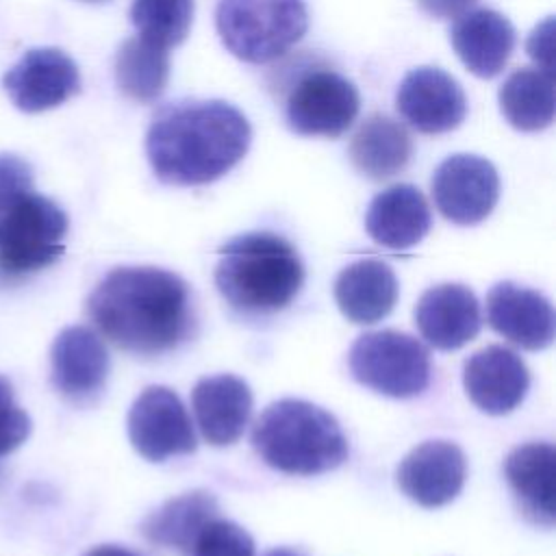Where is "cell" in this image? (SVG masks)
Wrapping results in <instances>:
<instances>
[{
	"mask_svg": "<svg viewBox=\"0 0 556 556\" xmlns=\"http://www.w3.org/2000/svg\"><path fill=\"white\" fill-rule=\"evenodd\" d=\"M132 447L152 463L191 454L198 445L191 417L180 397L167 387L143 389L128 410Z\"/></svg>",
	"mask_w": 556,
	"mask_h": 556,
	"instance_id": "cell-9",
	"label": "cell"
},
{
	"mask_svg": "<svg viewBox=\"0 0 556 556\" xmlns=\"http://www.w3.org/2000/svg\"><path fill=\"white\" fill-rule=\"evenodd\" d=\"M504 476L526 517L541 526L556 519V452L549 443H526L504 460Z\"/></svg>",
	"mask_w": 556,
	"mask_h": 556,
	"instance_id": "cell-21",
	"label": "cell"
},
{
	"mask_svg": "<svg viewBox=\"0 0 556 556\" xmlns=\"http://www.w3.org/2000/svg\"><path fill=\"white\" fill-rule=\"evenodd\" d=\"M478 0H417L419 9L434 20H456L467 13Z\"/></svg>",
	"mask_w": 556,
	"mask_h": 556,
	"instance_id": "cell-32",
	"label": "cell"
},
{
	"mask_svg": "<svg viewBox=\"0 0 556 556\" xmlns=\"http://www.w3.org/2000/svg\"><path fill=\"white\" fill-rule=\"evenodd\" d=\"M348 365L356 382L389 397L419 395L432 371L428 348L400 330L361 334L350 348Z\"/></svg>",
	"mask_w": 556,
	"mask_h": 556,
	"instance_id": "cell-7",
	"label": "cell"
},
{
	"mask_svg": "<svg viewBox=\"0 0 556 556\" xmlns=\"http://www.w3.org/2000/svg\"><path fill=\"white\" fill-rule=\"evenodd\" d=\"M87 315L115 348L139 356L178 348L195 324L189 285L150 265L111 269L87 298Z\"/></svg>",
	"mask_w": 556,
	"mask_h": 556,
	"instance_id": "cell-1",
	"label": "cell"
},
{
	"mask_svg": "<svg viewBox=\"0 0 556 556\" xmlns=\"http://www.w3.org/2000/svg\"><path fill=\"white\" fill-rule=\"evenodd\" d=\"M430 187L439 213L460 226L489 217L500 198L497 169L478 154L447 156L434 169Z\"/></svg>",
	"mask_w": 556,
	"mask_h": 556,
	"instance_id": "cell-10",
	"label": "cell"
},
{
	"mask_svg": "<svg viewBox=\"0 0 556 556\" xmlns=\"http://www.w3.org/2000/svg\"><path fill=\"white\" fill-rule=\"evenodd\" d=\"M352 165L371 180H384L400 174L413 156V139L397 119L374 113L361 122L350 139Z\"/></svg>",
	"mask_w": 556,
	"mask_h": 556,
	"instance_id": "cell-23",
	"label": "cell"
},
{
	"mask_svg": "<svg viewBox=\"0 0 556 556\" xmlns=\"http://www.w3.org/2000/svg\"><path fill=\"white\" fill-rule=\"evenodd\" d=\"M361 109L352 80L328 67H313L298 76L285 100L289 128L304 137H341Z\"/></svg>",
	"mask_w": 556,
	"mask_h": 556,
	"instance_id": "cell-8",
	"label": "cell"
},
{
	"mask_svg": "<svg viewBox=\"0 0 556 556\" xmlns=\"http://www.w3.org/2000/svg\"><path fill=\"white\" fill-rule=\"evenodd\" d=\"M217 517V500L211 491L195 489L176 495L141 521V534L159 547L189 554L202 528Z\"/></svg>",
	"mask_w": 556,
	"mask_h": 556,
	"instance_id": "cell-24",
	"label": "cell"
},
{
	"mask_svg": "<svg viewBox=\"0 0 556 556\" xmlns=\"http://www.w3.org/2000/svg\"><path fill=\"white\" fill-rule=\"evenodd\" d=\"M28 191H33L30 165L17 154H0V217Z\"/></svg>",
	"mask_w": 556,
	"mask_h": 556,
	"instance_id": "cell-30",
	"label": "cell"
},
{
	"mask_svg": "<svg viewBox=\"0 0 556 556\" xmlns=\"http://www.w3.org/2000/svg\"><path fill=\"white\" fill-rule=\"evenodd\" d=\"M302 282V258L280 235L245 232L219 248L217 291L243 315H269L287 308Z\"/></svg>",
	"mask_w": 556,
	"mask_h": 556,
	"instance_id": "cell-3",
	"label": "cell"
},
{
	"mask_svg": "<svg viewBox=\"0 0 556 556\" xmlns=\"http://www.w3.org/2000/svg\"><path fill=\"white\" fill-rule=\"evenodd\" d=\"M500 111L506 122L523 132H536L554 122V74L539 67L515 70L500 87Z\"/></svg>",
	"mask_w": 556,
	"mask_h": 556,
	"instance_id": "cell-25",
	"label": "cell"
},
{
	"mask_svg": "<svg viewBox=\"0 0 556 556\" xmlns=\"http://www.w3.org/2000/svg\"><path fill=\"white\" fill-rule=\"evenodd\" d=\"M430 224V206L424 193L413 185L387 187L369 202L365 215L369 237L391 250L417 245L428 235Z\"/></svg>",
	"mask_w": 556,
	"mask_h": 556,
	"instance_id": "cell-20",
	"label": "cell"
},
{
	"mask_svg": "<svg viewBox=\"0 0 556 556\" xmlns=\"http://www.w3.org/2000/svg\"><path fill=\"white\" fill-rule=\"evenodd\" d=\"M467 473L463 450L443 439L424 441L413 447L397 467V484L404 495L424 508H437L452 502Z\"/></svg>",
	"mask_w": 556,
	"mask_h": 556,
	"instance_id": "cell-14",
	"label": "cell"
},
{
	"mask_svg": "<svg viewBox=\"0 0 556 556\" xmlns=\"http://www.w3.org/2000/svg\"><path fill=\"white\" fill-rule=\"evenodd\" d=\"M528 54L536 61V67L554 74V17L541 22L528 37Z\"/></svg>",
	"mask_w": 556,
	"mask_h": 556,
	"instance_id": "cell-31",
	"label": "cell"
},
{
	"mask_svg": "<svg viewBox=\"0 0 556 556\" xmlns=\"http://www.w3.org/2000/svg\"><path fill=\"white\" fill-rule=\"evenodd\" d=\"M463 384L480 410L506 415L526 397L530 371L517 352L504 345H486L465 361Z\"/></svg>",
	"mask_w": 556,
	"mask_h": 556,
	"instance_id": "cell-15",
	"label": "cell"
},
{
	"mask_svg": "<svg viewBox=\"0 0 556 556\" xmlns=\"http://www.w3.org/2000/svg\"><path fill=\"white\" fill-rule=\"evenodd\" d=\"M395 106L404 122L424 135L450 132L467 115V98L458 80L432 65L415 67L402 78Z\"/></svg>",
	"mask_w": 556,
	"mask_h": 556,
	"instance_id": "cell-12",
	"label": "cell"
},
{
	"mask_svg": "<svg viewBox=\"0 0 556 556\" xmlns=\"http://www.w3.org/2000/svg\"><path fill=\"white\" fill-rule=\"evenodd\" d=\"M85 2H109V0H85Z\"/></svg>",
	"mask_w": 556,
	"mask_h": 556,
	"instance_id": "cell-35",
	"label": "cell"
},
{
	"mask_svg": "<svg viewBox=\"0 0 556 556\" xmlns=\"http://www.w3.org/2000/svg\"><path fill=\"white\" fill-rule=\"evenodd\" d=\"M252 445L265 465L291 476L326 473L348 458L339 421L321 406L295 397L271 402L256 417Z\"/></svg>",
	"mask_w": 556,
	"mask_h": 556,
	"instance_id": "cell-4",
	"label": "cell"
},
{
	"mask_svg": "<svg viewBox=\"0 0 556 556\" xmlns=\"http://www.w3.org/2000/svg\"><path fill=\"white\" fill-rule=\"evenodd\" d=\"M83 556H141L124 545H96L91 549H87Z\"/></svg>",
	"mask_w": 556,
	"mask_h": 556,
	"instance_id": "cell-33",
	"label": "cell"
},
{
	"mask_svg": "<svg viewBox=\"0 0 556 556\" xmlns=\"http://www.w3.org/2000/svg\"><path fill=\"white\" fill-rule=\"evenodd\" d=\"M265 556H302V554L295 549H289V547H276V549L267 552Z\"/></svg>",
	"mask_w": 556,
	"mask_h": 556,
	"instance_id": "cell-34",
	"label": "cell"
},
{
	"mask_svg": "<svg viewBox=\"0 0 556 556\" xmlns=\"http://www.w3.org/2000/svg\"><path fill=\"white\" fill-rule=\"evenodd\" d=\"M109 376V354L98 332L87 326L63 328L50 348V378L72 404L93 402Z\"/></svg>",
	"mask_w": 556,
	"mask_h": 556,
	"instance_id": "cell-13",
	"label": "cell"
},
{
	"mask_svg": "<svg viewBox=\"0 0 556 556\" xmlns=\"http://www.w3.org/2000/svg\"><path fill=\"white\" fill-rule=\"evenodd\" d=\"M191 406L202 437L224 447L243 434L252 415V391L232 374L206 376L195 382Z\"/></svg>",
	"mask_w": 556,
	"mask_h": 556,
	"instance_id": "cell-18",
	"label": "cell"
},
{
	"mask_svg": "<svg viewBox=\"0 0 556 556\" xmlns=\"http://www.w3.org/2000/svg\"><path fill=\"white\" fill-rule=\"evenodd\" d=\"M334 300L350 321L376 324L391 313L397 300V278L378 258L354 261L337 276Z\"/></svg>",
	"mask_w": 556,
	"mask_h": 556,
	"instance_id": "cell-22",
	"label": "cell"
},
{
	"mask_svg": "<svg viewBox=\"0 0 556 556\" xmlns=\"http://www.w3.org/2000/svg\"><path fill=\"white\" fill-rule=\"evenodd\" d=\"M450 41L463 65L478 78L497 76L515 50V28L493 9H473L456 17Z\"/></svg>",
	"mask_w": 556,
	"mask_h": 556,
	"instance_id": "cell-19",
	"label": "cell"
},
{
	"mask_svg": "<svg viewBox=\"0 0 556 556\" xmlns=\"http://www.w3.org/2000/svg\"><path fill=\"white\" fill-rule=\"evenodd\" d=\"M193 9V0H132L130 22L137 35L169 50L189 35Z\"/></svg>",
	"mask_w": 556,
	"mask_h": 556,
	"instance_id": "cell-27",
	"label": "cell"
},
{
	"mask_svg": "<svg viewBox=\"0 0 556 556\" xmlns=\"http://www.w3.org/2000/svg\"><path fill=\"white\" fill-rule=\"evenodd\" d=\"M489 326L523 350H543L554 339V308L549 300L528 287L504 280L486 295Z\"/></svg>",
	"mask_w": 556,
	"mask_h": 556,
	"instance_id": "cell-16",
	"label": "cell"
},
{
	"mask_svg": "<svg viewBox=\"0 0 556 556\" xmlns=\"http://www.w3.org/2000/svg\"><path fill=\"white\" fill-rule=\"evenodd\" d=\"M169 80L167 48L135 35L126 39L115 56V83L135 102H154L163 96Z\"/></svg>",
	"mask_w": 556,
	"mask_h": 556,
	"instance_id": "cell-26",
	"label": "cell"
},
{
	"mask_svg": "<svg viewBox=\"0 0 556 556\" xmlns=\"http://www.w3.org/2000/svg\"><path fill=\"white\" fill-rule=\"evenodd\" d=\"M215 28L224 48L245 63L285 56L308 28L302 0H219Z\"/></svg>",
	"mask_w": 556,
	"mask_h": 556,
	"instance_id": "cell-5",
	"label": "cell"
},
{
	"mask_svg": "<svg viewBox=\"0 0 556 556\" xmlns=\"http://www.w3.org/2000/svg\"><path fill=\"white\" fill-rule=\"evenodd\" d=\"M67 215L46 195L24 193L0 217V280L13 282L52 265L65 252Z\"/></svg>",
	"mask_w": 556,
	"mask_h": 556,
	"instance_id": "cell-6",
	"label": "cell"
},
{
	"mask_svg": "<svg viewBox=\"0 0 556 556\" xmlns=\"http://www.w3.org/2000/svg\"><path fill=\"white\" fill-rule=\"evenodd\" d=\"M415 324L432 348L458 350L480 330V304L469 287L443 282L421 293L415 306Z\"/></svg>",
	"mask_w": 556,
	"mask_h": 556,
	"instance_id": "cell-17",
	"label": "cell"
},
{
	"mask_svg": "<svg viewBox=\"0 0 556 556\" xmlns=\"http://www.w3.org/2000/svg\"><path fill=\"white\" fill-rule=\"evenodd\" d=\"M33 424L15 402L13 384L0 374V458L17 450L30 434Z\"/></svg>",
	"mask_w": 556,
	"mask_h": 556,
	"instance_id": "cell-29",
	"label": "cell"
},
{
	"mask_svg": "<svg viewBox=\"0 0 556 556\" xmlns=\"http://www.w3.org/2000/svg\"><path fill=\"white\" fill-rule=\"evenodd\" d=\"M9 100L24 113L54 109L80 91L76 63L59 48H30L2 76Z\"/></svg>",
	"mask_w": 556,
	"mask_h": 556,
	"instance_id": "cell-11",
	"label": "cell"
},
{
	"mask_svg": "<svg viewBox=\"0 0 556 556\" xmlns=\"http://www.w3.org/2000/svg\"><path fill=\"white\" fill-rule=\"evenodd\" d=\"M193 556H254L252 536L235 521L211 519L198 534L191 552Z\"/></svg>",
	"mask_w": 556,
	"mask_h": 556,
	"instance_id": "cell-28",
	"label": "cell"
},
{
	"mask_svg": "<svg viewBox=\"0 0 556 556\" xmlns=\"http://www.w3.org/2000/svg\"><path fill=\"white\" fill-rule=\"evenodd\" d=\"M252 128L226 100H180L165 104L146 132V154L165 185H208L230 172L245 154Z\"/></svg>",
	"mask_w": 556,
	"mask_h": 556,
	"instance_id": "cell-2",
	"label": "cell"
}]
</instances>
